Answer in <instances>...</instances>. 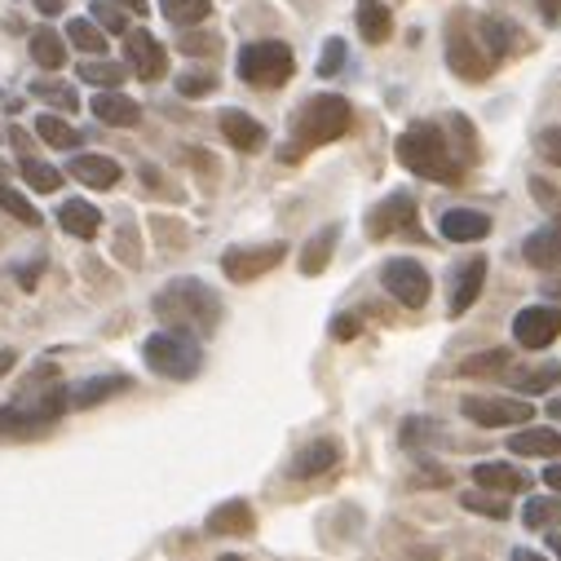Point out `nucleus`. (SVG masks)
I'll return each instance as SVG.
<instances>
[{"mask_svg":"<svg viewBox=\"0 0 561 561\" xmlns=\"http://www.w3.org/2000/svg\"><path fill=\"white\" fill-rule=\"evenodd\" d=\"M155 314H160V323H168L173 331L208 336V331L221 323V301H217V292H212L208 283H199V279H173L168 288H160Z\"/></svg>","mask_w":561,"mask_h":561,"instance_id":"nucleus-1","label":"nucleus"},{"mask_svg":"<svg viewBox=\"0 0 561 561\" xmlns=\"http://www.w3.org/2000/svg\"><path fill=\"white\" fill-rule=\"evenodd\" d=\"M398 160H402V168H411L416 177H429V182H460L465 177V155L452 151L446 133L429 120H416L398 138Z\"/></svg>","mask_w":561,"mask_h":561,"instance_id":"nucleus-2","label":"nucleus"},{"mask_svg":"<svg viewBox=\"0 0 561 561\" xmlns=\"http://www.w3.org/2000/svg\"><path fill=\"white\" fill-rule=\"evenodd\" d=\"M354 125V110L341 93H323V97H309L301 110H296V125H292V142L283 151V160H296L301 151L309 147H323V142H336L346 138Z\"/></svg>","mask_w":561,"mask_h":561,"instance_id":"nucleus-3","label":"nucleus"},{"mask_svg":"<svg viewBox=\"0 0 561 561\" xmlns=\"http://www.w3.org/2000/svg\"><path fill=\"white\" fill-rule=\"evenodd\" d=\"M142 359H147V367L155 376H168V381H190L203 367L199 341H195V336H186V331H173V327L151 336V341L142 346Z\"/></svg>","mask_w":561,"mask_h":561,"instance_id":"nucleus-4","label":"nucleus"},{"mask_svg":"<svg viewBox=\"0 0 561 561\" xmlns=\"http://www.w3.org/2000/svg\"><path fill=\"white\" fill-rule=\"evenodd\" d=\"M446 62H452V71L460 80H487L495 71V58L482 45V36L469 23V14H452V19H446Z\"/></svg>","mask_w":561,"mask_h":561,"instance_id":"nucleus-5","label":"nucleus"},{"mask_svg":"<svg viewBox=\"0 0 561 561\" xmlns=\"http://www.w3.org/2000/svg\"><path fill=\"white\" fill-rule=\"evenodd\" d=\"M292 71H296V58L283 40H257V45H244L239 54V80L257 89H279L292 80Z\"/></svg>","mask_w":561,"mask_h":561,"instance_id":"nucleus-6","label":"nucleus"},{"mask_svg":"<svg viewBox=\"0 0 561 561\" xmlns=\"http://www.w3.org/2000/svg\"><path fill=\"white\" fill-rule=\"evenodd\" d=\"M381 283H385V292H389L398 305H407V309H420V305L429 301V270H424L420 261H411V257L385 261Z\"/></svg>","mask_w":561,"mask_h":561,"instance_id":"nucleus-7","label":"nucleus"},{"mask_svg":"<svg viewBox=\"0 0 561 561\" xmlns=\"http://www.w3.org/2000/svg\"><path fill=\"white\" fill-rule=\"evenodd\" d=\"M561 336V309L557 305H526L513 318V341L522 350H544Z\"/></svg>","mask_w":561,"mask_h":561,"instance_id":"nucleus-8","label":"nucleus"},{"mask_svg":"<svg viewBox=\"0 0 561 561\" xmlns=\"http://www.w3.org/2000/svg\"><path fill=\"white\" fill-rule=\"evenodd\" d=\"M460 407H465V416H469L474 424H482V429L526 424V420L535 416V407H530V402H522V398H487V394H478V398H465Z\"/></svg>","mask_w":561,"mask_h":561,"instance_id":"nucleus-9","label":"nucleus"},{"mask_svg":"<svg viewBox=\"0 0 561 561\" xmlns=\"http://www.w3.org/2000/svg\"><path fill=\"white\" fill-rule=\"evenodd\" d=\"M283 257H288V248H283V244L231 248L226 257H221V270H226V279H235V283H253V279H261L266 270H274Z\"/></svg>","mask_w":561,"mask_h":561,"instance_id":"nucleus-10","label":"nucleus"},{"mask_svg":"<svg viewBox=\"0 0 561 561\" xmlns=\"http://www.w3.org/2000/svg\"><path fill=\"white\" fill-rule=\"evenodd\" d=\"M125 58L133 62V71H138V80H160L164 71H168V54H164V45L151 36V32H142V27H133V32H125Z\"/></svg>","mask_w":561,"mask_h":561,"instance_id":"nucleus-11","label":"nucleus"},{"mask_svg":"<svg viewBox=\"0 0 561 561\" xmlns=\"http://www.w3.org/2000/svg\"><path fill=\"white\" fill-rule=\"evenodd\" d=\"M411 221H416V199L407 190H398V195H389L372 208L367 231H372V239H389L398 231H411Z\"/></svg>","mask_w":561,"mask_h":561,"instance_id":"nucleus-12","label":"nucleus"},{"mask_svg":"<svg viewBox=\"0 0 561 561\" xmlns=\"http://www.w3.org/2000/svg\"><path fill=\"white\" fill-rule=\"evenodd\" d=\"M482 283H487V261L482 257H469L452 270V296H446V314L460 318L478 296H482Z\"/></svg>","mask_w":561,"mask_h":561,"instance_id":"nucleus-13","label":"nucleus"},{"mask_svg":"<svg viewBox=\"0 0 561 561\" xmlns=\"http://www.w3.org/2000/svg\"><path fill=\"white\" fill-rule=\"evenodd\" d=\"M437 231H442V239H452V244H478V239L491 235V217L478 212V208H452V212H442Z\"/></svg>","mask_w":561,"mask_h":561,"instance_id":"nucleus-14","label":"nucleus"},{"mask_svg":"<svg viewBox=\"0 0 561 561\" xmlns=\"http://www.w3.org/2000/svg\"><path fill=\"white\" fill-rule=\"evenodd\" d=\"M522 257L535 270H561V221H548V226H539L535 235H526Z\"/></svg>","mask_w":561,"mask_h":561,"instance_id":"nucleus-15","label":"nucleus"},{"mask_svg":"<svg viewBox=\"0 0 561 561\" xmlns=\"http://www.w3.org/2000/svg\"><path fill=\"white\" fill-rule=\"evenodd\" d=\"M93 116L102 125H110V129H133L142 120V106L133 97H125L120 89H106V93L93 97Z\"/></svg>","mask_w":561,"mask_h":561,"instance_id":"nucleus-16","label":"nucleus"},{"mask_svg":"<svg viewBox=\"0 0 561 561\" xmlns=\"http://www.w3.org/2000/svg\"><path fill=\"white\" fill-rule=\"evenodd\" d=\"M217 125H221V133H226V142H231L235 151H248V155H253V151L266 147V129L248 116V110H235V106H231V110H221V120H217Z\"/></svg>","mask_w":561,"mask_h":561,"instance_id":"nucleus-17","label":"nucleus"},{"mask_svg":"<svg viewBox=\"0 0 561 561\" xmlns=\"http://www.w3.org/2000/svg\"><path fill=\"white\" fill-rule=\"evenodd\" d=\"M67 173H71L75 182L93 186V190H110V186L120 182V164L110 160V155H75V160L67 164Z\"/></svg>","mask_w":561,"mask_h":561,"instance_id":"nucleus-18","label":"nucleus"},{"mask_svg":"<svg viewBox=\"0 0 561 561\" xmlns=\"http://www.w3.org/2000/svg\"><path fill=\"white\" fill-rule=\"evenodd\" d=\"M58 226L67 235H75V239H93L102 231V212L93 203H84V199H62L58 203Z\"/></svg>","mask_w":561,"mask_h":561,"instance_id":"nucleus-19","label":"nucleus"},{"mask_svg":"<svg viewBox=\"0 0 561 561\" xmlns=\"http://www.w3.org/2000/svg\"><path fill=\"white\" fill-rule=\"evenodd\" d=\"M129 385H133L129 376H93V381H80V385L67 394V407H75V411H84V407H97V402H106V398L125 394Z\"/></svg>","mask_w":561,"mask_h":561,"instance_id":"nucleus-20","label":"nucleus"},{"mask_svg":"<svg viewBox=\"0 0 561 561\" xmlns=\"http://www.w3.org/2000/svg\"><path fill=\"white\" fill-rule=\"evenodd\" d=\"M336 460H341V446L327 442V437H318V442H309L305 452L288 465V474H292V478H318V474L336 469Z\"/></svg>","mask_w":561,"mask_h":561,"instance_id":"nucleus-21","label":"nucleus"},{"mask_svg":"<svg viewBox=\"0 0 561 561\" xmlns=\"http://www.w3.org/2000/svg\"><path fill=\"white\" fill-rule=\"evenodd\" d=\"M253 526H257V517H253V509L244 500H231V504H221V509L208 513V530L212 535H248Z\"/></svg>","mask_w":561,"mask_h":561,"instance_id":"nucleus-22","label":"nucleus"},{"mask_svg":"<svg viewBox=\"0 0 561 561\" xmlns=\"http://www.w3.org/2000/svg\"><path fill=\"white\" fill-rule=\"evenodd\" d=\"M513 456H561V433L557 429H522L509 437Z\"/></svg>","mask_w":561,"mask_h":561,"instance_id":"nucleus-23","label":"nucleus"},{"mask_svg":"<svg viewBox=\"0 0 561 561\" xmlns=\"http://www.w3.org/2000/svg\"><path fill=\"white\" fill-rule=\"evenodd\" d=\"M474 482L482 491H500V495H513V491H526V478L513 469V465H500V460H487L474 469Z\"/></svg>","mask_w":561,"mask_h":561,"instance_id":"nucleus-24","label":"nucleus"},{"mask_svg":"<svg viewBox=\"0 0 561 561\" xmlns=\"http://www.w3.org/2000/svg\"><path fill=\"white\" fill-rule=\"evenodd\" d=\"M336 239H341V226H323L309 244H305V253H301V274H323L327 270V261H331V253H336Z\"/></svg>","mask_w":561,"mask_h":561,"instance_id":"nucleus-25","label":"nucleus"},{"mask_svg":"<svg viewBox=\"0 0 561 561\" xmlns=\"http://www.w3.org/2000/svg\"><path fill=\"white\" fill-rule=\"evenodd\" d=\"M359 32L367 45H385L394 32V14L381 5V0H359Z\"/></svg>","mask_w":561,"mask_h":561,"instance_id":"nucleus-26","label":"nucleus"},{"mask_svg":"<svg viewBox=\"0 0 561 561\" xmlns=\"http://www.w3.org/2000/svg\"><path fill=\"white\" fill-rule=\"evenodd\" d=\"M478 36H482V45L491 49V58H495V62H504L513 49H522V40H517L513 23H500V19H478Z\"/></svg>","mask_w":561,"mask_h":561,"instance_id":"nucleus-27","label":"nucleus"},{"mask_svg":"<svg viewBox=\"0 0 561 561\" xmlns=\"http://www.w3.org/2000/svg\"><path fill=\"white\" fill-rule=\"evenodd\" d=\"M509 376V385L517 389V394H548L557 381H561V367L557 363H539V367H522V372H504Z\"/></svg>","mask_w":561,"mask_h":561,"instance_id":"nucleus-28","label":"nucleus"},{"mask_svg":"<svg viewBox=\"0 0 561 561\" xmlns=\"http://www.w3.org/2000/svg\"><path fill=\"white\" fill-rule=\"evenodd\" d=\"M36 133H40V142H45V147H54V151H75V147H80V138H84V133H80V129H71L62 116H40V120H36Z\"/></svg>","mask_w":561,"mask_h":561,"instance_id":"nucleus-29","label":"nucleus"},{"mask_svg":"<svg viewBox=\"0 0 561 561\" xmlns=\"http://www.w3.org/2000/svg\"><path fill=\"white\" fill-rule=\"evenodd\" d=\"M522 522H526L530 530H557V526H561V500H557V495H535V500H526Z\"/></svg>","mask_w":561,"mask_h":561,"instance_id":"nucleus-30","label":"nucleus"},{"mask_svg":"<svg viewBox=\"0 0 561 561\" xmlns=\"http://www.w3.org/2000/svg\"><path fill=\"white\" fill-rule=\"evenodd\" d=\"M125 75H129L125 62H106L102 54H97L93 62H80V80H84V84H97V89H120Z\"/></svg>","mask_w":561,"mask_h":561,"instance_id":"nucleus-31","label":"nucleus"},{"mask_svg":"<svg viewBox=\"0 0 561 561\" xmlns=\"http://www.w3.org/2000/svg\"><path fill=\"white\" fill-rule=\"evenodd\" d=\"M32 58H36L45 71H58V67L67 62V45H62V36L49 32V27H40V32L32 36Z\"/></svg>","mask_w":561,"mask_h":561,"instance_id":"nucleus-32","label":"nucleus"},{"mask_svg":"<svg viewBox=\"0 0 561 561\" xmlns=\"http://www.w3.org/2000/svg\"><path fill=\"white\" fill-rule=\"evenodd\" d=\"M160 10H164L168 23L195 27V23H203V19L212 14V0H160Z\"/></svg>","mask_w":561,"mask_h":561,"instance_id":"nucleus-33","label":"nucleus"},{"mask_svg":"<svg viewBox=\"0 0 561 561\" xmlns=\"http://www.w3.org/2000/svg\"><path fill=\"white\" fill-rule=\"evenodd\" d=\"M67 40H71L75 49H84L89 58L106 54V32H97L93 19H71V23H67Z\"/></svg>","mask_w":561,"mask_h":561,"instance_id":"nucleus-34","label":"nucleus"},{"mask_svg":"<svg viewBox=\"0 0 561 561\" xmlns=\"http://www.w3.org/2000/svg\"><path fill=\"white\" fill-rule=\"evenodd\" d=\"M19 173H23V182H27L32 190H40V195H54V190L62 186V173H58L54 164H45V160H32V155H23Z\"/></svg>","mask_w":561,"mask_h":561,"instance_id":"nucleus-35","label":"nucleus"},{"mask_svg":"<svg viewBox=\"0 0 561 561\" xmlns=\"http://www.w3.org/2000/svg\"><path fill=\"white\" fill-rule=\"evenodd\" d=\"M509 367H513V354L509 350H487V354H474V359L460 363L465 376H504Z\"/></svg>","mask_w":561,"mask_h":561,"instance_id":"nucleus-36","label":"nucleus"},{"mask_svg":"<svg viewBox=\"0 0 561 561\" xmlns=\"http://www.w3.org/2000/svg\"><path fill=\"white\" fill-rule=\"evenodd\" d=\"M177 49H182V54H190V58H212V54H221V36H217V32H195V27H182Z\"/></svg>","mask_w":561,"mask_h":561,"instance_id":"nucleus-37","label":"nucleus"},{"mask_svg":"<svg viewBox=\"0 0 561 561\" xmlns=\"http://www.w3.org/2000/svg\"><path fill=\"white\" fill-rule=\"evenodd\" d=\"M0 208H5L10 217H19V221H27V226H40V212H36V203H32L23 190L5 186V182H0Z\"/></svg>","mask_w":561,"mask_h":561,"instance_id":"nucleus-38","label":"nucleus"},{"mask_svg":"<svg viewBox=\"0 0 561 561\" xmlns=\"http://www.w3.org/2000/svg\"><path fill=\"white\" fill-rule=\"evenodd\" d=\"M32 97H40V102H49V106H62V110H75V106H80L75 89L62 84V80H36V84H32Z\"/></svg>","mask_w":561,"mask_h":561,"instance_id":"nucleus-39","label":"nucleus"},{"mask_svg":"<svg viewBox=\"0 0 561 561\" xmlns=\"http://www.w3.org/2000/svg\"><path fill=\"white\" fill-rule=\"evenodd\" d=\"M460 504H465L469 513H482V517H500V522L509 517V504H504L500 491H465Z\"/></svg>","mask_w":561,"mask_h":561,"instance_id":"nucleus-40","label":"nucleus"},{"mask_svg":"<svg viewBox=\"0 0 561 561\" xmlns=\"http://www.w3.org/2000/svg\"><path fill=\"white\" fill-rule=\"evenodd\" d=\"M346 40L341 36H331L327 45H323V58H318V75H336V71H341L346 67Z\"/></svg>","mask_w":561,"mask_h":561,"instance_id":"nucleus-41","label":"nucleus"},{"mask_svg":"<svg viewBox=\"0 0 561 561\" xmlns=\"http://www.w3.org/2000/svg\"><path fill=\"white\" fill-rule=\"evenodd\" d=\"M217 89V75H208V71H186V75H177V93L182 97H203V93H212Z\"/></svg>","mask_w":561,"mask_h":561,"instance_id":"nucleus-42","label":"nucleus"},{"mask_svg":"<svg viewBox=\"0 0 561 561\" xmlns=\"http://www.w3.org/2000/svg\"><path fill=\"white\" fill-rule=\"evenodd\" d=\"M433 437H437V424L424 420V416H411L402 424V446H420V442H433Z\"/></svg>","mask_w":561,"mask_h":561,"instance_id":"nucleus-43","label":"nucleus"},{"mask_svg":"<svg viewBox=\"0 0 561 561\" xmlns=\"http://www.w3.org/2000/svg\"><path fill=\"white\" fill-rule=\"evenodd\" d=\"M93 23H102L106 32H116V36L129 32V27H125V14H120V10H110L106 0H97V5H93Z\"/></svg>","mask_w":561,"mask_h":561,"instance_id":"nucleus-44","label":"nucleus"},{"mask_svg":"<svg viewBox=\"0 0 561 561\" xmlns=\"http://www.w3.org/2000/svg\"><path fill=\"white\" fill-rule=\"evenodd\" d=\"M539 155H544L548 164H557V168H561V125H552V129H544V133H539Z\"/></svg>","mask_w":561,"mask_h":561,"instance_id":"nucleus-45","label":"nucleus"},{"mask_svg":"<svg viewBox=\"0 0 561 561\" xmlns=\"http://www.w3.org/2000/svg\"><path fill=\"white\" fill-rule=\"evenodd\" d=\"M530 195H535L544 208L561 212V190H552V182H544V177H530Z\"/></svg>","mask_w":561,"mask_h":561,"instance_id":"nucleus-46","label":"nucleus"},{"mask_svg":"<svg viewBox=\"0 0 561 561\" xmlns=\"http://www.w3.org/2000/svg\"><path fill=\"white\" fill-rule=\"evenodd\" d=\"M331 336H336V341H354V336H359V318L354 314H341V318L331 323Z\"/></svg>","mask_w":561,"mask_h":561,"instance_id":"nucleus-47","label":"nucleus"},{"mask_svg":"<svg viewBox=\"0 0 561 561\" xmlns=\"http://www.w3.org/2000/svg\"><path fill=\"white\" fill-rule=\"evenodd\" d=\"M535 10H539V19H544L548 27L561 23V0H535Z\"/></svg>","mask_w":561,"mask_h":561,"instance_id":"nucleus-48","label":"nucleus"},{"mask_svg":"<svg viewBox=\"0 0 561 561\" xmlns=\"http://www.w3.org/2000/svg\"><path fill=\"white\" fill-rule=\"evenodd\" d=\"M14 363H19V354H14V350H0V376H10V372H14Z\"/></svg>","mask_w":561,"mask_h":561,"instance_id":"nucleus-49","label":"nucleus"},{"mask_svg":"<svg viewBox=\"0 0 561 561\" xmlns=\"http://www.w3.org/2000/svg\"><path fill=\"white\" fill-rule=\"evenodd\" d=\"M110 5H120L129 14H147V0H110Z\"/></svg>","mask_w":561,"mask_h":561,"instance_id":"nucleus-50","label":"nucleus"},{"mask_svg":"<svg viewBox=\"0 0 561 561\" xmlns=\"http://www.w3.org/2000/svg\"><path fill=\"white\" fill-rule=\"evenodd\" d=\"M40 14H62V0H32Z\"/></svg>","mask_w":561,"mask_h":561,"instance_id":"nucleus-51","label":"nucleus"},{"mask_svg":"<svg viewBox=\"0 0 561 561\" xmlns=\"http://www.w3.org/2000/svg\"><path fill=\"white\" fill-rule=\"evenodd\" d=\"M544 482H548L552 491H561V465H552V469H544Z\"/></svg>","mask_w":561,"mask_h":561,"instance_id":"nucleus-52","label":"nucleus"},{"mask_svg":"<svg viewBox=\"0 0 561 561\" xmlns=\"http://www.w3.org/2000/svg\"><path fill=\"white\" fill-rule=\"evenodd\" d=\"M513 561H548V557H539V552H530V548H517Z\"/></svg>","mask_w":561,"mask_h":561,"instance_id":"nucleus-53","label":"nucleus"},{"mask_svg":"<svg viewBox=\"0 0 561 561\" xmlns=\"http://www.w3.org/2000/svg\"><path fill=\"white\" fill-rule=\"evenodd\" d=\"M544 292H548L552 301H561V274H557V279H548V288H544Z\"/></svg>","mask_w":561,"mask_h":561,"instance_id":"nucleus-54","label":"nucleus"},{"mask_svg":"<svg viewBox=\"0 0 561 561\" xmlns=\"http://www.w3.org/2000/svg\"><path fill=\"white\" fill-rule=\"evenodd\" d=\"M0 110H19V102H14L5 89H0Z\"/></svg>","mask_w":561,"mask_h":561,"instance_id":"nucleus-55","label":"nucleus"},{"mask_svg":"<svg viewBox=\"0 0 561 561\" xmlns=\"http://www.w3.org/2000/svg\"><path fill=\"white\" fill-rule=\"evenodd\" d=\"M548 411H552V416L561 420V398H552V402H548Z\"/></svg>","mask_w":561,"mask_h":561,"instance_id":"nucleus-56","label":"nucleus"},{"mask_svg":"<svg viewBox=\"0 0 561 561\" xmlns=\"http://www.w3.org/2000/svg\"><path fill=\"white\" fill-rule=\"evenodd\" d=\"M552 548H557V557H561V535H552Z\"/></svg>","mask_w":561,"mask_h":561,"instance_id":"nucleus-57","label":"nucleus"},{"mask_svg":"<svg viewBox=\"0 0 561 561\" xmlns=\"http://www.w3.org/2000/svg\"><path fill=\"white\" fill-rule=\"evenodd\" d=\"M221 561H244V557H235V552H226V557H221Z\"/></svg>","mask_w":561,"mask_h":561,"instance_id":"nucleus-58","label":"nucleus"},{"mask_svg":"<svg viewBox=\"0 0 561 561\" xmlns=\"http://www.w3.org/2000/svg\"><path fill=\"white\" fill-rule=\"evenodd\" d=\"M0 182H5V164H0Z\"/></svg>","mask_w":561,"mask_h":561,"instance_id":"nucleus-59","label":"nucleus"},{"mask_svg":"<svg viewBox=\"0 0 561 561\" xmlns=\"http://www.w3.org/2000/svg\"><path fill=\"white\" fill-rule=\"evenodd\" d=\"M0 138H5V133H0Z\"/></svg>","mask_w":561,"mask_h":561,"instance_id":"nucleus-60","label":"nucleus"}]
</instances>
